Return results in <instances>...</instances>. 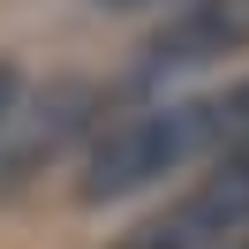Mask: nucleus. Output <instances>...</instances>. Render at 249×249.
I'll return each mask as SVG.
<instances>
[{
	"label": "nucleus",
	"mask_w": 249,
	"mask_h": 249,
	"mask_svg": "<svg viewBox=\"0 0 249 249\" xmlns=\"http://www.w3.org/2000/svg\"><path fill=\"white\" fill-rule=\"evenodd\" d=\"M249 136V83H227V91H189V98H143V106H121L106 128L91 136L76 174V204H121L136 189L166 181V174L196 166V159H219L227 143Z\"/></svg>",
	"instance_id": "nucleus-1"
},
{
	"label": "nucleus",
	"mask_w": 249,
	"mask_h": 249,
	"mask_svg": "<svg viewBox=\"0 0 249 249\" xmlns=\"http://www.w3.org/2000/svg\"><path fill=\"white\" fill-rule=\"evenodd\" d=\"M106 249H196V234H181L174 212H166V219H143L136 234H121V242H106Z\"/></svg>",
	"instance_id": "nucleus-4"
},
{
	"label": "nucleus",
	"mask_w": 249,
	"mask_h": 249,
	"mask_svg": "<svg viewBox=\"0 0 249 249\" xmlns=\"http://www.w3.org/2000/svg\"><path fill=\"white\" fill-rule=\"evenodd\" d=\"M106 128V91L91 76H46L23 83L16 113L0 128V204H16L38 174H53L68 151H91V136Z\"/></svg>",
	"instance_id": "nucleus-2"
},
{
	"label": "nucleus",
	"mask_w": 249,
	"mask_h": 249,
	"mask_svg": "<svg viewBox=\"0 0 249 249\" xmlns=\"http://www.w3.org/2000/svg\"><path fill=\"white\" fill-rule=\"evenodd\" d=\"M16 98H23V68L0 53V128H8V113H16Z\"/></svg>",
	"instance_id": "nucleus-5"
},
{
	"label": "nucleus",
	"mask_w": 249,
	"mask_h": 249,
	"mask_svg": "<svg viewBox=\"0 0 249 249\" xmlns=\"http://www.w3.org/2000/svg\"><path fill=\"white\" fill-rule=\"evenodd\" d=\"M227 53H249V0H174L166 23L143 38V83H166V76H196V68L227 61Z\"/></svg>",
	"instance_id": "nucleus-3"
},
{
	"label": "nucleus",
	"mask_w": 249,
	"mask_h": 249,
	"mask_svg": "<svg viewBox=\"0 0 249 249\" xmlns=\"http://www.w3.org/2000/svg\"><path fill=\"white\" fill-rule=\"evenodd\" d=\"M98 8H159V0H98Z\"/></svg>",
	"instance_id": "nucleus-6"
}]
</instances>
